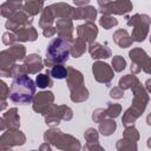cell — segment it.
I'll return each instance as SVG.
<instances>
[{
    "instance_id": "obj_1",
    "label": "cell",
    "mask_w": 151,
    "mask_h": 151,
    "mask_svg": "<svg viewBox=\"0 0 151 151\" xmlns=\"http://www.w3.org/2000/svg\"><path fill=\"white\" fill-rule=\"evenodd\" d=\"M35 83L28 76L14 78L9 86V100L14 104L26 105L33 101L35 97Z\"/></svg>"
},
{
    "instance_id": "obj_2",
    "label": "cell",
    "mask_w": 151,
    "mask_h": 151,
    "mask_svg": "<svg viewBox=\"0 0 151 151\" xmlns=\"http://www.w3.org/2000/svg\"><path fill=\"white\" fill-rule=\"evenodd\" d=\"M133 98H132V105L124 112L123 118H122V123L125 127L133 125V123L143 114V112L145 111L149 101H150V97L147 94V91L145 90V87L138 83L133 88Z\"/></svg>"
},
{
    "instance_id": "obj_3",
    "label": "cell",
    "mask_w": 151,
    "mask_h": 151,
    "mask_svg": "<svg viewBox=\"0 0 151 151\" xmlns=\"http://www.w3.org/2000/svg\"><path fill=\"white\" fill-rule=\"evenodd\" d=\"M72 44L73 40H67L59 37L53 38L47 45L44 65L46 67H51V66L53 67L54 65H60L67 61L71 54Z\"/></svg>"
},
{
    "instance_id": "obj_4",
    "label": "cell",
    "mask_w": 151,
    "mask_h": 151,
    "mask_svg": "<svg viewBox=\"0 0 151 151\" xmlns=\"http://www.w3.org/2000/svg\"><path fill=\"white\" fill-rule=\"evenodd\" d=\"M44 140L61 151H80L81 144L72 134L64 133L57 127H51L44 133Z\"/></svg>"
},
{
    "instance_id": "obj_5",
    "label": "cell",
    "mask_w": 151,
    "mask_h": 151,
    "mask_svg": "<svg viewBox=\"0 0 151 151\" xmlns=\"http://www.w3.org/2000/svg\"><path fill=\"white\" fill-rule=\"evenodd\" d=\"M126 25L132 27L131 38L133 41L142 42L145 40L151 26V18L147 14L136 13L132 17H126Z\"/></svg>"
},
{
    "instance_id": "obj_6",
    "label": "cell",
    "mask_w": 151,
    "mask_h": 151,
    "mask_svg": "<svg viewBox=\"0 0 151 151\" xmlns=\"http://www.w3.org/2000/svg\"><path fill=\"white\" fill-rule=\"evenodd\" d=\"M26 58V47L21 44H15L0 53V74L8 71L18 61L25 60Z\"/></svg>"
},
{
    "instance_id": "obj_7",
    "label": "cell",
    "mask_w": 151,
    "mask_h": 151,
    "mask_svg": "<svg viewBox=\"0 0 151 151\" xmlns=\"http://www.w3.org/2000/svg\"><path fill=\"white\" fill-rule=\"evenodd\" d=\"M73 117V111L67 105H53L51 110L45 116V123L50 127H55L59 125L60 120H71Z\"/></svg>"
},
{
    "instance_id": "obj_8",
    "label": "cell",
    "mask_w": 151,
    "mask_h": 151,
    "mask_svg": "<svg viewBox=\"0 0 151 151\" xmlns=\"http://www.w3.org/2000/svg\"><path fill=\"white\" fill-rule=\"evenodd\" d=\"M98 6H99V12L101 13V15H112V14H117V15H124L126 13H129L132 8L133 5L131 1H98Z\"/></svg>"
},
{
    "instance_id": "obj_9",
    "label": "cell",
    "mask_w": 151,
    "mask_h": 151,
    "mask_svg": "<svg viewBox=\"0 0 151 151\" xmlns=\"http://www.w3.org/2000/svg\"><path fill=\"white\" fill-rule=\"evenodd\" d=\"M26 142L25 134L19 129H8L4 131L0 137V149L1 151L11 150L14 146H21Z\"/></svg>"
},
{
    "instance_id": "obj_10",
    "label": "cell",
    "mask_w": 151,
    "mask_h": 151,
    "mask_svg": "<svg viewBox=\"0 0 151 151\" xmlns=\"http://www.w3.org/2000/svg\"><path fill=\"white\" fill-rule=\"evenodd\" d=\"M92 73H93L96 81L104 84L106 86H110L111 81L114 78L113 68L109 64L100 61V60H97L92 64Z\"/></svg>"
},
{
    "instance_id": "obj_11",
    "label": "cell",
    "mask_w": 151,
    "mask_h": 151,
    "mask_svg": "<svg viewBox=\"0 0 151 151\" xmlns=\"http://www.w3.org/2000/svg\"><path fill=\"white\" fill-rule=\"evenodd\" d=\"M32 107L37 113L46 116L51 107L54 105V94L51 91H41L38 92L32 101Z\"/></svg>"
},
{
    "instance_id": "obj_12",
    "label": "cell",
    "mask_w": 151,
    "mask_h": 151,
    "mask_svg": "<svg viewBox=\"0 0 151 151\" xmlns=\"http://www.w3.org/2000/svg\"><path fill=\"white\" fill-rule=\"evenodd\" d=\"M33 19L32 17H29L27 13H25L22 9L17 12L15 14H13L9 19H7V21L5 22V27L9 31V32H15L19 28L26 27V26H31Z\"/></svg>"
},
{
    "instance_id": "obj_13",
    "label": "cell",
    "mask_w": 151,
    "mask_h": 151,
    "mask_svg": "<svg viewBox=\"0 0 151 151\" xmlns=\"http://www.w3.org/2000/svg\"><path fill=\"white\" fill-rule=\"evenodd\" d=\"M76 31H77V37L88 42V45L94 42L98 35V27L96 26L94 22H85V24L78 25Z\"/></svg>"
},
{
    "instance_id": "obj_14",
    "label": "cell",
    "mask_w": 151,
    "mask_h": 151,
    "mask_svg": "<svg viewBox=\"0 0 151 151\" xmlns=\"http://www.w3.org/2000/svg\"><path fill=\"white\" fill-rule=\"evenodd\" d=\"M1 123V131L4 132L6 129H19L20 126V117L18 113V109L17 107H12L9 109L7 112H5L1 116L0 119Z\"/></svg>"
},
{
    "instance_id": "obj_15",
    "label": "cell",
    "mask_w": 151,
    "mask_h": 151,
    "mask_svg": "<svg viewBox=\"0 0 151 151\" xmlns=\"http://www.w3.org/2000/svg\"><path fill=\"white\" fill-rule=\"evenodd\" d=\"M50 6H51L57 20L58 19H71V20H74L76 8H73L71 5H68L66 2H57V4H52Z\"/></svg>"
},
{
    "instance_id": "obj_16",
    "label": "cell",
    "mask_w": 151,
    "mask_h": 151,
    "mask_svg": "<svg viewBox=\"0 0 151 151\" xmlns=\"http://www.w3.org/2000/svg\"><path fill=\"white\" fill-rule=\"evenodd\" d=\"M55 28H57V34L59 38L73 40L74 26L71 19H58L55 21Z\"/></svg>"
},
{
    "instance_id": "obj_17",
    "label": "cell",
    "mask_w": 151,
    "mask_h": 151,
    "mask_svg": "<svg viewBox=\"0 0 151 151\" xmlns=\"http://www.w3.org/2000/svg\"><path fill=\"white\" fill-rule=\"evenodd\" d=\"M87 47H88L87 51H88V53H90L92 59H96V60H98V59H107V58H110L112 55V52L107 47L106 42L104 45H101V44L94 41V42L90 44Z\"/></svg>"
},
{
    "instance_id": "obj_18",
    "label": "cell",
    "mask_w": 151,
    "mask_h": 151,
    "mask_svg": "<svg viewBox=\"0 0 151 151\" xmlns=\"http://www.w3.org/2000/svg\"><path fill=\"white\" fill-rule=\"evenodd\" d=\"M24 65L27 70V73H29V74H35V73L42 71V68L45 66L44 60L37 53H32V54L26 55V58L24 60Z\"/></svg>"
},
{
    "instance_id": "obj_19",
    "label": "cell",
    "mask_w": 151,
    "mask_h": 151,
    "mask_svg": "<svg viewBox=\"0 0 151 151\" xmlns=\"http://www.w3.org/2000/svg\"><path fill=\"white\" fill-rule=\"evenodd\" d=\"M67 71H68V74L66 78V83H67V87H68L70 92L84 86V76L80 71L76 70L72 66H68Z\"/></svg>"
},
{
    "instance_id": "obj_20",
    "label": "cell",
    "mask_w": 151,
    "mask_h": 151,
    "mask_svg": "<svg viewBox=\"0 0 151 151\" xmlns=\"http://www.w3.org/2000/svg\"><path fill=\"white\" fill-rule=\"evenodd\" d=\"M96 17H97V9L91 5L76 8L74 20H85V22H94Z\"/></svg>"
},
{
    "instance_id": "obj_21",
    "label": "cell",
    "mask_w": 151,
    "mask_h": 151,
    "mask_svg": "<svg viewBox=\"0 0 151 151\" xmlns=\"http://www.w3.org/2000/svg\"><path fill=\"white\" fill-rule=\"evenodd\" d=\"M17 37V41H35L38 39V32L37 29L31 25V26H26L22 28L17 29L15 32H13Z\"/></svg>"
},
{
    "instance_id": "obj_22",
    "label": "cell",
    "mask_w": 151,
    "mask_h": 151,
    "mask_svg": "<svg viewBox=\"0 0 151 151\" xmlns=\"http://www.w3.org/2000/svg\"><path fill=\"white\" fill-rule=\"evenodd\" d=\"M113 41L120 47V48H127V47H131L132 44H133V40L131 38V34H129V32L124 28H119L117 29L113 35Z\"/></svg>"
},
{
    "instance_id": "obj_23",
    "label": "cell",
    "mask_w": 151,
    "mask_h": 151,
    "mask_svg": "<svg viewBox=\"0 0 151 151\" xmlns=\"http://www.w3.org/2000/svg\"><path fill=\"white\" fill-rule=\"evenodd\" d=\"M24 6V2L21 1H6L1 5L0 7V12H1V15L4 18H7L9 19L13 14H15L17 12L21 11L20 8Z\"/></svg>"
},
{
    "instance_id": "obj_24",
    "label": "cell",
    "mask_w": 151,
    "mask_h": 151,
    "mask_svg": "<svg viewBox=\"0 0 151 151\" xmlns=\"http://www.w3.org/2000/svg\"><path fill=\"white\" fill-rule=\"evenodd\" d=\"M57 20L51 6H46L42 12H41V15H40V19H39V27L45 29V28H48V27H52L53 26V22Z\"/></svg>"
},
{
    "instance_id": "obj_25",
    "label": "cell",
    "mask_w": 151,
    "mask_h": 151,
    "mask_svg": "<svg viewBox=\"0 0 151 151\" xmlns=\"http://www.w3.org/2000/svg\"><path fill=\"white\" fill-rule=\"evenodd\" d=\"M44 8H45V2L44 1H33V0L24 2V6H22V11L25 13H27L29 17L37 15L38 13L42 12Z\"/></svg>"
},
{
    "instance_id": "obj_26",
    "label": "cell",
    "mask_w": 151,
    "mask_h": 151,
    "mask_svg": "<svg viewBox=\"0 0 151 151\" xmlns=\"http://www.w3.org/2000/svg\"><path fill=\"white\" fill-rule=\"evenodd\" d=\"M116 129H117V123L112 118H105L104 120H101L99 123V126H98L99 132L104 137H109V136L113 134V132L116 131Z\"/></svg>"
},
{
    "instance_id": "obj_27",
    "label": "cell",
    "mask_w": 151,
    "mask_h": 151,
    "mask_svg": "<svg viewBox=\"0 0 151 151\" xmlns=\"http://www.w3.org/2000/svg\"><path fill=\"white\" fill-rule=\"evenodd\" d=\"M129 57H130V59H131V63L138 65L140 68H142L143 63L149 58L147 53H146L143 48H140V47L132 48V50L129 52Z\"/></svg>"
},
{
    "instance_id": "obj_28",
    "label": "cell",
    "mask_w": 151,
    "mask_h": 151,
    "mask_svg": "<svg viewBox=\"0 0 151 151\" xmlns=\"http://www.w3.org/2000/svg\"><path fill=\"white\" fill-rule=\"evenodd\" d=\"M86 44H87V42H86L85 40H83L81 38L77 37L76 40H73V44H72L71 55H72L73 58H79V57H81V55L85 53V51H86V47H87Z\"/></svg>"
},
{
    "instance_id": "obj_29",
    "label": "cell",
    "mask_w": 151,
    "mask_h": 151,
    "mask_svg": "<svg viewBox=\"0 0 151 151\" xmlns=\"http://www.w3.org/2000/svg\"><path fill=\"white\" fill-rule=\"evenodd\" d=\"M139 81V79L137 78V76L134 74H126L124 77H122L119 79V83H118V86L122 88V90H132Z\"/></svg>"
},
{
    "instance_id": "obj_30",
    "label": "cell",
    "mask_w": 151,
    "mask_h": 151,
    "mask_svg": "<svg viewBox=\"0 0 151 151\" xmlns=\"http://www.w3.org/2000/svg\"><path fill=\"white\" fill-rule=\"evenodd\" d=\"M88 97H90V93H88V90L85 87V85L70 92V99L73 103H83L87 100Z\"/></svg>"
},
{
    "instance_id": "obj_31",
    "label": "cell",
    "mask_w": 151,
    "mask_h": 151,
    "mask_svg": "<svg viewBox=\"0 0 151 151\" xmlns=\"http://www.w3.org/2000/svg\"><path fill=\"white\" fill-rule=\"evenodd\" d=\"M116 149L117 151H138L137 142L126 139V138H120L116 143Z\"/></svg>"
},
{
    "instance_id": "obj_32",
    "label": "cell",
    "mask_w": 151,
    "mask_h": 151,
    "mask_svg": "<svg viewBox=\"0 0 151 151\" xmlns=\"http://www.w3.org/2000/svg\"><path fill=\"white\" fill-rule=\"evenodd\" d=\"M35 85L40 88H47L53 86L52 77L50 76V70H46V73H39L35 79Z\"/></svg>"
},
{
    "instance_id": "obj_33",
    "label": "cell",
    "mask_w": 151,
    "mask_h": 151,
    "mask_svg": "<svg viewBox=\"0 0 151 151\" xmlns=\"http://www.w3.org/2000/svg\"><path fill=\"white\" fill-rule=\"evenodd\" d=\"M27 73V70L25 67V65H19V64H15L14 66H12L8 71H6L5 73H1L2 77H6V78H18V77H21V76H25Z\"/></svg>"
},
{
    "instance_id": "obj_34",
    "label": "cell",
    "mask_w": 151,
    "mask_h": 151,
    "mask_svg": "<svg viewBox=\"0 0 151 151\" xmlns=\"http://www.w3.org/2000/svg\"><path fill=\"white\" fill-rule=\"evenodd\" d=\"M67 74H68V71H67V67H65L63 64L60 65H54L51 70H50V76L53 78V79H66L67 78Z\"/></svg>"
},
{
    "instance_id": "obj_35",
    "label": "cell",
    "mask_w": 151,
    "mask_h": 151,
    "mask_svg": "<svg viewBox=\"0 0 151 151\" xmlns=\"http://www.w3.org/2000/svg\"><path fill=\"white\" fill-rule=\"evenodd\" d=\"M122 112V106L120 104H117V103H107L106 107H105V113H106V118H117L119 117Z\"/></svg>"
},
{
    "instance_id": "obj_36",
    "label": "cell",
    "mask_w": 151,
    "mask_h": 151,
    "mask_svg": "<svg viewBox=\"0 0 151 151\" xmlns=\"http://www.w3.org/2000/svg\"><path fill=\"white\" fill-rule=\"evenodd\" d=\"M99 25L105 29H110L118 25V20L113 15H101L99 18Z\"/></svg>"
},
{
    "instance_id": "obj_37",
    "label": "cell",
    "mask_w": 151,
    "mask_h": 151,
    "mask_svg": "<svg viewBox=\"0 0 151 151\" xmlns=\"http://www.w3.org/2000/svg\"><path fill=\"white\" fill-rule=\"evenodd\" d=\"M123 138H126V139H130V140H133V142H138L140 136H139L138 130L133 125H131V126L125 127V130L123 132Z\"/></svg>"
},
{
    "instance_id": "obj_38",
    "label": "cell",
    "mask_w": 151,
    "mask_h": 151,
    "mask_svg": "<svg viewBox=\"0 0 151 151\" xmlns=\"http://www.w3.org/2000/svg\"><path fill=\"white\" fill-rule=\"evenodd\" d=\"M126 67V60L122 55H114L112 58V68L116 72H122Z\"/></svg>"
},
{
    "instance_id": "obj_39",
    "label": "cell",
    "mask_w": 151,
    "mask_h": 151,
    "mask_svg": "<svg viewBox=\"0 0 151 151\" xmlns=\"http://www.w3.org/2000/svg\"><path fill=\"white\" fill-rule=\"evenodd\" d=\"M84 137H85L86 143H98V140H99V133L93 127H88L85 131Z\"/></svg>"
},
{
    "instance_id": "obj_40",
    "label": "cell",
    "mask_w": 151,
    "mask_h": 151,
    "mask_svg": "<svg viewBox=\"0 0 151 151\" xmlns=\"http://www.w3.org/2000/svg\"><path fill=\"white\" fill-rule=\"evenodd\" d=\"M0 88H1V110L6 107V98L9 96V87L5 81H0Z\"/></svg>"
},
{
    "instance_id": "obj_41",
    "label": "cell",
    "mask_w": 151,
    "mask_h": 151,
    "mask_svg": "<svg viewBox=\"0 0 151 151\" xmlns=\"http://www.w3.org/2000/svg\"><path fill=\"white\" fill-rule=\"evenodd\" d=\"M15 41H17V37H15V34L13 32H5L2 34V42H4V45L11 47V46L15 45Z\"/></svg>"
},
{
    "instance_id": "obj_42",
    "label": "cell",
    "mask_w": 151,
    "mask_h": 151,
    "mask_svg": "<svg viewBox=\"0 0 151 151\" xmlns=\"http://www.w3.org/2000/svg\"><path fill=\"white\" fill-rule=\"evenodd\" d=\"M106 118V113H105V109L104 107H99V109H96L92 113V120L94 123H100L101 120H104Z\"/></svg>"
},
{
    "instance_id": "obj_43",
    "label": "cell",
    "mask_w": 151,
    "mask_h": 151,
    "mask_svg": "<svg viewBox=\"0 0 151 151\" xmlns=\"http://www.w3.org/2000/svg\"><path fill=\"white\" fill-rule=\"evenodd\" d=\"M83 151H105L99 143H86L83 146Z\"/></svg>"
},
{
    "instance_id": "obj_44",
    "label": "cell",
    "mask_w": 151,
    "mask_h": 151,
    "mask_svg": "<svg viewBox=\"0 0 151 151\" xmlns=\"http://www.w3.org/2000/svg\"><path fill=\"white\" fill-rule=\"evenodd\" d=\"M110 97L113 99H122L124 97V90H122L119 86H114L110 90Z\"/></svg>"
},
{
    "instance_id": "obj_45",
    "label": "cell",
    "mask_w": 151,
    "mask_h": 151,
    "mask_svg": "<svg viewBox=\"0 0 151 151\" xmlns=\"http://www.w3.org/2000/svg\"><path fill=\"white\" fill-rule=\"evenodd\" d=\"M57 34V28L55 26H52V27H48V28H45L42 29V35L46 37V38H52Z\"/></svg>"
},
{
    "instance_id": "obj_46",
    "label": "cell",
    "mask_w": 151,
    "mask_h": 151,
    "mask_svg": "<svg viewBox=\"0 0 151 151\" xmlns=\"http://www.w3.org/2000/svg\"><path fill=\"white\" fill-rule=\"evenodd\" d=\"M142 71H144L147 74H151V58L149 57L142 65Z\"/></svg>"
},
{
    "instance_id": "obj_47",
    "label": "cell",
    "mask_w": 151,
    "mask_h": 151,
    "mask_svg": "<svg viewBox=\"0 0 151 151\" xmlns=\"http://www.w3.org/2000/svg\"><path fill=\"white\" fill-rule=\"evenodd\" d=\"M39 151H52V147H51V144L45 142L42 143L40 146H39Z\"/></svg>"
},
{
    "instance_id": "obj_48",
    "label": "cell",
    "mask_w": 151,
    "mask_h": 151,
    "mask_svg": "<svg viewBox=\"0 0 151 151\" xmlns=\"http://www.w3.org/2000/svg\"><path fill=\"white\" fill-rule=\"evenodd\" d=\"M130 70H131V72H132V74H138L140 71H142V68L138 66V65H136V64H132L131 63V66H130Z\"/></svg>"
},
{
    "instance_id": "obj_49",
    "label": "cell",
    "mask_w": 151,
    "mask_h": 151,
    "mask_svg": "<svg viewBox=\"0 0 151 151\" xmlns=\"http://www.w3.org/2000/svg\"><path fill=\"white\" fill-rule=\"evenodd\" d=\"M73 4L76 5V6H78V7H85V6H88L90 5V1L88 0H86V1H73Z\"/></svg>"
},
{
    "instance_id": "obj_50",
    "label": "cell",
    "mask_w": 151,
    "mask_h": 151,
    "mask_svg": "<svg viewBox=\"0 0 151 151\" xmlns=\"http://www.w3.org/2000/svg\"><path fill=\"white\" fill-rule=\"evenodd\" d=\"M145 90H146L149 93H151V79H147V80L145 81Z\"/></svg>"
},
{
    "instance_id": "obj_51",
    "label": "cell",
    "mask_w": 151,
    "mask_h": 151,
    "mask_svg": "<svg viewBox=\"0 0 151 151\" xmlns=\"http://www.w3.org/2000/svg\"><path fill=\"white\" fill-rule=\"evenodd\" d=\"M146 123H147V125L149 126H151V112L147 114V117H146Z\"/></svg>"
},
{
    "instance_id": "obj_52",
    "label": "cell",
    "mask_w": 151,
    "mask_h": 151,
    "mask_svg": "<svg viewBox=\"0 0 151 151\" xmlns=\"http://www.w3.org/2000/svg\"><path fill=\"white\" fill-rule=\"evenodd\" d=\"M146 145H147V147H149V149H151V137H150V138H147V140H146Z\"/></svg>"
},
{
    "instance_id": "obj_53",
    "label": "cell",
    "mask_w": 151,
    "mask_h": 151,
    "mask_svg": "<svg viewBox=\"0 0 151 151\" xmlns=\"http://www.w3.org/2000/svg\"><path fill=\"white\" fill-rule=\"evenodd\" d=\"M149 40H150V44H151V37H150V39H149Z\"/></svg>"
},
{
    "instance_id": "obj_54",
    "label": "cell",
    "mask_w": 151,
    "mask_h": 151,
    "mask_svg": "<svg viewBox=\"0 0 151 151\" xmlns=\"http://www.w3.org/2000/svg\"><path fill=\"white\" fill-rule=\"evenodd\" d=\"M31 151H37V150H31Z\"/></svg>"
},
{
    "instance_id": "obj_55",
    "label": "cell",
    "mask_w": 151,
    "mask_h": 151,
    "mask_svg": "<svg viewBox=\"0 0 151 151\" xmlns=\"http://www.w3.org/2000/svg\"><path fill=\"white\" fill-rule=\"evenodd\" d=\"M6 151H12V150H6Z\"/></svg>"
}]
</instances>
